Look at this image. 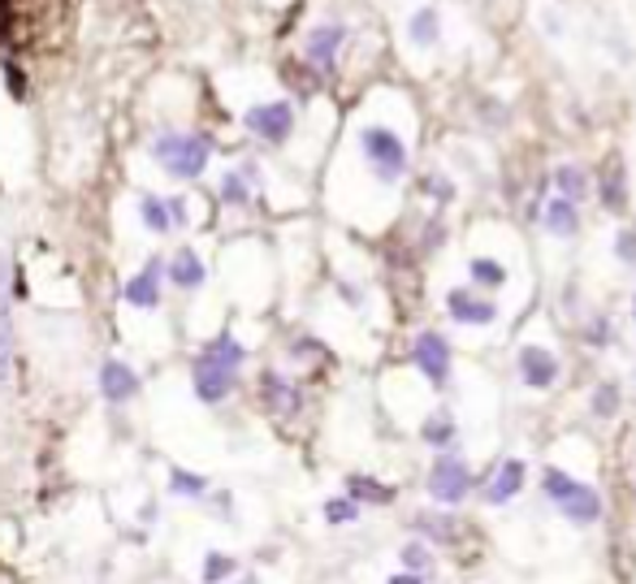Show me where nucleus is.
Segmentation results:
<instances>
[{"label": "nucleus", "mask_w": 636, "mask_h": 584, "mask_svg": "<svg viewBox=\"0 0 636 584\" xmlns=\"http://www.w3.org/2000/svg\"><path fill=\"white\" fill-rule=\"evenodd\" d=\"M252 178H255V165H239V169H230V174L221 178V204H230V208H248V200H252Z\"/></svg>", "instance_id": "dca6fc26"}, {"label": "nucleus", "mask_w": 636, "mask_h": 584, "mask_svg": "<svg viewBox=\"0 0 636 584\" xmlns=\"http://www.w3.org/2000/svg\"><path fill=\"white\" fill-rule=\"evenodd\" d=\"M96 385H100V398L113 403V407H122V403H130V398H139V390H143L139 372H134L130 363H122V359H105Z\"/></svg>", "instance_id": "0eeeda50"}, {"label": "nucleus", "mask_w": 636, "mask_h": 584, "mask_svg": "<svg viewBox=\"0 0 636 584\" xmlns=\"http://www.w3.org/2000/svg\"><path fill=\"white\" fill-rule=\"evenodd\" d=\"M620 255H624V260H636V230L620 234Z\"/></svg>", "instance_id": "72a5a7b5"}, {"label": "nucleus", "mask_w": 636, "mask_h": 584, "mask_svg": "<svg viewBox=\"0 0 636 584\" xmlns=\"http://www.w3.org/2000/svg\"><path fill=\"white\" fill-rule=\"evenodd\" d=\"M624 200H628V182H624V165L620 160H607V169H602V204L607 208H624Z\"/></svg>", "instance_id": "a211bd4d"}, {"label": "nucleus", "mask_w": 636, "mask_h": 584, "mask_svg": "<svg viewBox=\"0 0 636 584\" xmlns=\"http://www.w3.org/2000/svg\"><path fill=\"white\" fill-rule=\"evenodd\" d=\"M360 147H364V156H369V165L377 169L382 182L403 178V169H407V147H403V139H398L394 130H385V126H364Z\"/></svg>", "instance_id": "20e7f679"}, {"label": "nucleus", "mask_w": 636, "mask_h": 584, "mask_svg": "<svg viewBox=\"0 0 636 584\" xmlns=\"http://www.w3.org/2000/svg\"><path fill=\"white\" fill-rule=\"evenodd\" d=\"M286 79H290V83H295V87H299L303 96H312V92H316V79H312V74H303V70H295V61H290V70H286Z\"/></svg>", "instance_id": "2f4dec72"}, {"label": "nucleus", "mask_w": 636, "mask_h": 584, "mask_svg": "<svg viewBox=\"0 0 636 584\" xmlns=\"http://www.w3.org/2000/svg\"><path fill=\"white\" fill-rule=\"evenodd\" d=\"M519 372H524V381H528L532 390H545V385H554V377H559V359H554L550 350L528 347L519 355Z\"/></svg>", "instance_id": "ddd939ff"}, {"label": "nucleus", "mask_w": 636, "mask_h": 584, "mask_svg": "<svg viewBox=\"0 0 636 584\" xmlns=\"http://www.w3.org/2000/svg\"><path fill=\"white\" fill-rule=\"evenodd\" d=\"M389 584H424L420 576H411V572H398V576H389Z\"/></svg>", "instance_id": "f704fd0d"}, {"label": "nucleus", "mask_w": 636, "mask_h": 584, "mask_svg": "<svg viewBox=\"0 0 636 584\" xmlns=\"http://www.w3.org/2000/svg\"><path fill=\"white\" fill-rule=\"evenodd\" d=\"M160 277H165V260H147V264L130 277L127 286H122V295H127L130 308H139V312L160 308Z\"/></svg>", "instance_id": "1a4fd4ad"}, {"label": "nucleus", "mask_w": 636, "mask_h": 584, "mask_svg": "<svg viewBox=\"0 0 636 584\" xmlns=\"http://www.w3.org/2000/svg\"><path fill=\"white\" fill-rule=\"evenodd\" d=\"M615 403H620V390H615V385H602V390L593 394V412H598V416H611Z\"/></svg>", "instance_id": "c756f323"}, {"label": "nucleus", "mask_w": 636, "mask_h": 584, "mask_svg": "<svg viewBox=\"0 0 636 584\" xmlns=\"http://www.w3.org/2000/svg\"><path fill=\"white\" fill-rule=\"evenodd\" d=\"M260 403H264L268 416H295V412L303 407V394H299V385H295L290 377L264 372V377H260Z\"/></svg>", "instance_id": "6e6552de"}, {"label": "nucleus", "mask_w": 636, "mask_h": 584, "mask_svg": "<svg viewBox=\"0 0 636 584\" xmlns=\"http://www.w3.org/2000/svg\"><path fill=\"white\" fill-rule=\"evenodd\" d=\"M451 317L455 321H464V325H490L494 317H499V308L494 303H485V299H472L468 290H451Z\"/></svg>", "instance_id": "2eb2a0df"}, {"label": "nucleus", "mask_w": 636, "mask_h": 584, "mask_svg": "<svg viewBox=\"0 0 636 584\" xmlns=\"http://www.w3.org/2000/svg\"><path fill=\"white\" fill-rule=\"evenodd\" d=\"M169 493L195 502V498L208 493V476H200V472H191V467H169Z\"/></svg>", "instance_id": "6ab92c4d"}, {"label": "nucleus", "mask_w": 636, "mask_h": 584, "mask_svg": "<svg viewBox=\"0 0 636 584\" xmlns=\"http://www.w3.org/2000/svg\"><path fill=\"white\" fill-rule=\"evenodd\" d=\"M165 277H169L178 290H200L204 277H208V269H204V260H200L195 247H178V251L165 260Z\"/></svg>", "instance_id": "9b49d317"}, {"label": "nucleus", "mask_w": 636, "mask_h": 584, "mask_svg": "<svg viewBox=\"0 0 636 584\" xmlns=\"http://www.w3.org/2000/svg\"><path fill=\"white\" fill-rule=\"evenodd\" d=\"M416 524H420L429 537H437V541H455V537H459V524H455L451 515H437V520H433V515H420Z\"/></svg>", "instance_id": "a878e982"}, {"label": "nucleus", "mask_w": 636, "mask_h": 584, "mask_svg": "<svg viewBox=\"0 0 636 584\" xmlns=\"http://www.w3.org/2000/svg\"><path fill=\"white\" fill-rule=\"evenodd\" d=\"M243 126L252 130L255 139H264V143H286L290 130H295V109H290V100H268V105L248 109Z\"/></svg>", "instance_id": "39448f33"}, {"label": "nucleus", "mask_w": 636, "mask_h": 584, "mask_svg": "<svg viewBox=\"0 0 636 584\" xmlns=\"http://www.w3.org/2000/svg\"><path fill=\"white\" fill-rule=\"evenodd\" d=\"M347 498L351 502H389L394 498V489H385V485H377L373 476H347Z\"/></svg>", "instance_id": "412c9836"}, {"label": "nucleus", "mask_w": 636, "mask_h": 584, "mask_svg": "<svg viewBox=\"0 0 636 584\" xmlns=\"http://www.w3.org/2000/svg\"><path fill=\"white\" fill-rule=\"evenodd\" d=\"M519 485H524V464H519V460H507V464L494 472V485L485 489V498H490V502H507V498L519 493Z\"/></svg>", "instance_id": "f3484780"}, {"label": "nucleus", "mask_w": 636, "mask_h": 584, "mask_svg": "<svg viewBox=\"0 0 636 584\" xmlns=\"http://www.w3.org/2000/svg\"><path fill=\"white\" fill-rule=\"evenodd\" d=\"M152 160L169 174V178H200L204 169H208V160H213V139L208 134H200V130H191V134H156L152 139Z\"/></svg>", "instance_id": "f03ea898"}, {"label": "nucleus", "mask_w": 636, "mask_h": 584, "mask_svg": "<svg viewBox=\"0 0 636 584\" xmlns=\"http://www.w3.org/2000/svg\"><path fill=\"white\" fill-rule=\"evenodd\" d=\"M559 191H563V200H572V204H580V195L589 191V178H585L580 169H572V165H563V169H559Z\"/></svg>", "instance_id": "b1692460"}, {"label": "nucleus", "mask_w": 636, "mask_h": 584, "mask_svg": "<svg viewBox=\"0 0 636 584\" xmlns=\"http://www.w3.org/2000/svg\"><path fill=\"white\" fill-rule=\"evenodd\" d=\"M472 277H477L481 286H503V282H507V269H503L499 260H485V255H481V260H472Z\"/></svg>", "instance_id": "cd10ccee"}, {"label": "nucleus", "mask_w": 636, "mask_h": 584, "mask_svg": "<svg viewBox=\"0 0 636 584\" xmlns=\"http://www.w3.org/2000/svg\"><path fill=\"white\" fill-rule=\"evenodd\" d=\"M545 493L563 506V515H567L572 524H593V520H602V498H598L589 485H580V480H572L567 472H559V467H545Z\"/></svg>", "instance_id": "7ed1b4c3"}, {"label": "nucleus", "mask_w": 636, "mask_h": 584, "mask_svg": "<svg viewBox=\"0 0 636 584\" xmlns=\"http://www.w3.org/2000/svg\"><path fill=\"white\" fill-rule=\"evenodd\" d=\"M343 39H347L343 26H316L308 35V61H312V70H334V57H338Z\"/></svg>", "instance_id": "f8f14e48"}, {"label": "nucleus", "mask_w": 636, "mask_h": 584, "mask_svg": "<svg viewBox=\"0 0 636 584\" xmlns=\"http://www.w3.org/2000/svg\"><path fill=\"white\" fill-rule=\"evenodd\" d=\"M325 520H329V524H351V520H360V502H351V498H329V502H325Z\"/></svg>", "instance_id": "c85d7f7f"}, {"label": "nucleus", "mask_w": 636, "mask_h": 584, "mask_svg": "<svg viewBox=\"0 0 636 584\" xmlns=\"http://www.w3.org/2000/svg\"><path fill=\"white\" fill-rule=\"evenodd\" d=\"M9 363H13V317H9V264L0 255V390H4Z\"/></svg>", "instance_id": "4468645a"}, {"label": "nucleus", "mask_w": 636, "mask_h": 584, "mask_svg": "<svg viewBox=\"0 0 636 584\" xmlns=\"http://www.w3.org/2000/svg\"><path fill=\"white\" fill-rule=\"evenodd\" d=\"M545 226L554 234H576V226H580V217H576V204L572 200H550V208H545Z\"/></svg>", "instance_id": "5701e85b"}, {"label": "nucleus", "mask_w": 636, "mask_h": 584, "mask_svg": "<svg viewBox=\"0 0 636 584\" xmlns=\"http://www.w3.org/2000/svg\"><path fill=\"white\" fill-rule=\"evenodd\" d=\"M139 217H143V226L152 234H169V208H165V200L160 195H152V191H143L139 195Z\"/></svg>", "instance_id": "aec40b11"}, {"label": "nucleus", "mask_w": 636, "mask_h": 584, "mask_svg": "<svg viewBox=\"0 0 636 584\" xmlns=\"http://www.w3.org/2000/svg\"><path fill=\"white\" fill-rule=\"evenodd\" d=\"M411 39H416V44H433V39H437V13H433V9H420V13L411 17Z\"/></svg>", "instance_id": "bb28decb"}, {"label": "nucleus", "mask_w": 636, "mask_h": 584, "mask_svg": "<svg viewBox=\"0 0 636 584\" xmlns=\"http://www.w3.org/2000/svg\"><path fill=\"white\" fill-rule=\"evenodd\" d=\"M0 584H17V581H13V576H9V572H0Z\"/></svg>", "instance_id": "c9c22d12"}, {"label": "nucleus", "mask_w": 636, "mask_h": 584, "mask_svg": "<svg viewBox=\"0 0 636 584\" xmlns=\"http://www.w3.org/2000/svg\"><path fill=\"white\" fill-rule=\"evenodd\" d=\"M451 438H455V420L446 412H437L433 420H424V442L429 446H451Z\"/></svg>", "instance_id": "393cba45"}, {"label": "nucleus", "mask_w": 636, "mask_h": 584, "mask_svg": "<svg viewBox=\"0 0 636 584\" xmlns=\"http://www.w3.org/2000/svg\"><path fill=\"white\" fill-rule=\"evenodd\" d=\"M403 563L420 572V568H429V550H424L420 541H416V546H403Z\"/></svg>", "instance_id": "7c9ffc66"}, {"label": "nucleus", "mask_w": 636, "mask_h": 584, "mask_svg": "<svg viewBox=\"0 0 636 584\" xmlns=\"http://www.w3.org/2000/svg\"><path fill=\"white\" fill-rule=\"evenodd\" d=\"M416 363L433 385H446L451 381V347H446V338L442 334H420L416 338Z\"/></svg>", "instance_id": "9d476101"}, {"label": "nucleus", "mask_w": 636, "mask_h": 584, "mask_svg": "<svg viewBox=\"0 0 636 584\" xmlns=\"http://www.w3.org/2000/svg\"><path fill=\"white\" fill-rule=\"evenodd\" d=\"M243 359H248V347L235 334H217L208 347L195 355V363H191V390H195V398L204 407L226 403L235 394V385H239Z\"/></svg>", "instance_id": "f257e3e1"}, {"label": "nucleus", "mask_w": 636, "mask_h": 584, "mask_svg": "<svg viewBox=\"0 0 636 584\" xmlns=\"http://www.w3.org/2000/svg\"><path fill=\"white\" fill-rule=\"evenodd\" d=\"M165 208H169V226H187V200L182 195H173V200H165Z\"/></svg>", "instance_id": "473e14b6"}, {"label": "nucleus", "mask_w": 636, "mask_h": 584, "mask_svg": "<svg viewBox=\"0 0 636 584\" xmlns=\"http://www.w3.org/2000/svg\"><path fill=\"white\" fill-rule=\"evenodd\" d=\"M239 584H260V576H243Z\"/></svg>", "instance_id": "e433bc0d"}, {"label": "nucleus", "mask_w": 636, "mask_h": 584, "mask_svg": "<svg viewBox=\"0 0 636 584\" xmlns=\"http://www.w3.org/2000/svg\"><path fill=\"white\" fill-rule=\"evenodd\" d=\"M235 572H239V563L230 555H221V550H208L204 563H200V581L204 584H226Z\"/></svg>", "instance_id": "4be33fe9"}, {"label": "nucleus", "mask_w": 636, "mask_h": 584, "mask_svg": "<svg viewBox=\"0 0 636 584\" xmlns=\"http://www.w3.org/2000/svg\"><path fill=\"white\" fill-rule=\"evenodd\" d=\"M468 489H472V472L464 460H455V455H442L433 472H429V493L437 498V502H459V498H468Z\"/></svg>", "instance_id": "423d86ee"}]
</instances>
